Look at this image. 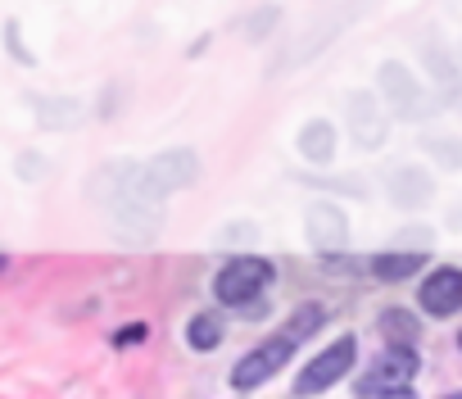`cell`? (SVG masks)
Instances as JSON below:
<instances>
[{"label":"cell","mask_w":462,"mask_h":399,"mask_svg":"<svg viewBox=\"0 0 462 399\" xmlns=\"http://www.w3.org/2000/svg\"><path fill=\"white\" fill-rule=\"evenodd\" d=\"M300 181H304V186H318V190H331V195L372 200V186H367V177H358V172H345V177H318V172H304Z\"/></svg>","instance_id":"cell-20"},{"label":"cell","mask_w":462,"mask_h":399,"mask_svg":"<svg viewBox=\"0 0 462 399\" xmlns=\"http://www.w3.org/2000/svg\"><path fill=\"white\" fill-rule=\"evenodd\" d=\"M268 282H273V264L254 259V255H241V259L222 264V273L213 277V295H217V304L241 309V304L259 300L268 291Z\"/></svg>","instance_id":"cell-5"},{"label":"cell","mask_w":462,"mask_h":399,"mask_svg":"<svg viewBox=\"0 0 462 399\" xmlns=\"http://www.w3.org/2000/svg\"><path fill=\"white\" fill-rule=\"evenodd\" d=\"M5 46H10V55H14L19 64H32V51L23 46V37H19V23H5Z\"/></svg>","instance_id":"cell-26"},{"label":"cell","mask_w":462,"mask_h":399,"mask_svg":"<svg viewBox=\"0 0 462 399\" xmlns=\"http://www.w3.org/2000/svg\"><path fill=\"white\" fill-rule=\"evenodd\" d=\"M345 123L358 150H381L390 136V109L376 91H349L345 96Z\"/></svg>","instance_id":"cell-6"},{"label":"cell","mask_w":462,"mask_h":399,"mask_svg":"<svg viewBox=\"0 0 462 399\" xmlns=\"http://www.w3.org/2000/svg\"><path fill=\"white\" fill-rule=\"evenodd\" d=\"M14 172H19L23 181H37V177H46V159H42L37 150H23L19 163H14Z\"/></svg>","instance_id":"cell-24"},{"label":"cell","mask_w":462,"mask_h":399,"mask_svg":"<svg viewBox=\"0 0 462 399\" xmlns=\"http://www.w3.org/2000/svg\"><path fill=\"white\" fill-rule=\"evenodd\" d=\"M354 363H358V340H354V336L331 340V345H327V349L300 372L295 394H322V390H331L336 381H345V376L354 372Z\"/></svg>","instance_id":"cell-7"},{"label":"cell","mask_w":462,"mask_h":399,"mask_svg":"<svg viewBox=\"0 0 462 399\" xmlns=\"http://www.w3.org/2000/svg\"><path fill=\"white\" fill-rule=\"evenodd\" d=\"M457 349H462V336H457Z\"/></svg>","instance_id":"cell-30"},{"label":"cell","mask_w":462,"mask_h":399,"mask_svg":"<svg viewBox=\"0 0 462 399\" xmlns=\"http://www.w3.org/2000/svg\"><path fill=\"white\" fill-rule=\"evenodd\" d=\"M417 304L430 313V318H453L462 309V268L444 264L435 268L421 286H417Z\"/></svg>","instance_id":"cell-11"},{"label":"cell","mask_w":462,"mask_h":399,"mask_svg":"<svg viewBox=\"0 0 462 399\" xmlns=\"http://www.w3.org/2000/svg\"><path fill=\"white\" fill-rule=\"evenodd\" d=\"M32 114H37V123L51 127V132H73L87 109H82V100H73V96H32Z\"/></svg>","instance_id":"cell-14"},{"label":"cell","mask_w":462,"mask_h":399,"mask_svg":"<svg viewBox=\"0 0 462 399\" xmlns=\"http://www.w3.org/2000/svg\"><path fill=\"white\" fill-rule=\"evenodd\" d=\"M372 367H376V372H385V376L408 381V376L417 372V345H385V354H381Z\"/></svg>","instance_id":"cell-22"},{"label":"cell","mask_w":462,"mask_h":399,"mask_svg":"<svg viewBox=\"0 0 462 399\" xmlns=\"http://www.w3.org/2000/svg\"><path fill=\"white\" fill-rule=\"evenodd\" d=\"M358 10H363V5H340V10H336V14H327L322 23H309V28H304V32H300V37L291 42L286 60H277V64H273L268 73H282V69H300V64H309L313 55H322V51H327V46H331V42H336V37H340V32H345V28L354 23V19H358Z\"/></svg>","instance_id":"cell-8"},{"label":"cell","mask_w":462,"mask_h":399,"mask_svg":"<svg viewBox=\"0 0 462 399\" xmlns=\"http://www.w3.org/2000/svg\"><path fill=\"white\" fill-rule=\"evenodd\" d=\"M376 96L385 100L390 118H399V123H426V118H435L444 109V100L430 96V87H421L412 78V69L399 64V60H385L376 69Z\"/></svg>","instance_id":"cell-2"},{"label":"cell","mask_w":462,"mask_h":399,"mask_svg":"<svg viewBox=\"0 0 462 399\" xmlns=\"http://www.w3.org/2000/svg\"><path fill=\"white\" fill-rule=\"evenodd\" d=\"M354 394H363V399H376V394H390V399H412V385L408 381H399V376H385V372H367V376H358L354 381Z\"/></svg>","instance_id":"cell-21"},{"label":"cell","mask_w":462,"mask_h":399,"mask_svg":"<svg viewBox=\"0 0 462 399\" xmlns=\"http://www.w3.org/2000/svg\"><path fill=\"white\" fill-rule=\"evenodd\" d=\"M87 195L114 218V227L127 241H154L163 232V200L141 190L132 159H114V163L96 168L87 181Z\"/></svg>","instance_id":"cell-1"},{"label":"cell","mask_w":462,"mask_h":399,"mask_svg":"<svg viewBox=\"0 0 462 399\" xmlns=\"http://www.w3.org/2000/svg\"><path fill=\"white\" fill-rule=\"evenodd\" d=\"M141 336H145V327L136 322V327H123V331H118L114 340H118V345H132V340H141Z\"/></svg>","instance_id":"cell-29"},{"label":"cell","mask_w":462,"mask_h":399,"mask_svg":"<svg viewBox=\"0 0 462 399\" xmlns=\"http://www.w3.org/2000/svg\"><path fill=\"white\" fill-rule=\"evenodd\" d=\"M254 237H259V227H254V223H231V227H226V232H222L217 241H222V246H241V241L250 246Z\"/></svg>","instance_id":"cell-25"},{"label":"cell","mask_w":462,"mask_h":399,"mask_svg":"<svg viewBox=\"0 0 462 399\" xmlns=\"http://www.w3.org/2000/svg\"><path fill=\"white\" fill-rule=\"evenodd\" d=\"M273 309H268V300L259 295V300H250V304H241V318H250V322H259V318H268Z\"/></svg>","instance_id":"cell-28"},{"label":"cell","mask_w":462,"mask_h":399,"mask_svg":"<svg viewBox=\"0 0 462 399\" xmlns=\"http://www.w3.org/2000/svg\"><path fill=\"white\" fill-rule=\"evenodd\" d=\"M399 237H403V246H408V250H430V241H435V232H430V227H403Z\"/></svg>","instance_id":"cell-27"},{"label":"cell","mask_w":462,"mask_h":399,"mask_svg":"<svg viewBox=\"0 0 462 399\" xmlns=\"http://www.w3.org/2000/svg\"><path fill=\"white\" fill-rule=\"evenodd\" d=\"M295 349H300V340H295L291 331H277V336L259 340L236 367H231V390H259L263 381H273V376L291 363Z\"/></svg>","instance_id":"cell-4"},{"label":"cell","mask_w":462,"mask_h":399,"mask_svg":"<svg viewBox=\"0 0 462 399\" xmlns=\"http://www.w3.org/2000/svg\"><path fill=\"white\" fill-rule=\"evenodd\" d=\"M282 19H286V14H282V5H259V10H250V14L236 23V32H241L250 46H263V42L282 28Z\"/></svg>","instance_id":"cell-19"},{"label":"cell","mask_w":462,"mask_h":399,"mask_svg":"<svg viewBox=\"0 0 462 399\" xmlns=\"http://www.w3.org/2000/svg\"><path fill=\"white\" fill-rule=\"evenodd\" d=\"M295 150H300L304 163L327 168V163L336 159V123H327V118H309V123L300 127V136H295Z\"/></svg>","instance_id":"cell-13"},{"label":"cell","mask_w":462,"mask_h":399,"mask_svg":"<svg viewBox=\"0 0 462 399\" xmlns=\"http://www.w3.org/2000/svg\"><path fill=\"white\" fill-rule=\"evenodd\" d=\"M417 145L426 150V159H430L435 168L462 172V136H453V132H421Z\"/></svg>","instance_id":"cell-16"},{"label":"cell","mask_w":462,"mask_h":399,"mask_svg":"<svg viewBox=\"0 0 462 399\" xmlns=\"http://www.w3.org/2000/svg\"><path fill=\"white\" fill-rule=\"evenodd\" d=\"M322 327H327V309H322V304H300L282 331H291L295 340H309V336H318Z\"/></svg>","instance_id":"cell-23"},{"label":"cell","mask_w":462,"mask_h":399,"mask_svg":"<svg viewBox=\"0 0 462 399\" xmlns=\"http://www.w3.org/2000/svg\"><path fill=\"white\" fill-rule=\"evenodd\" d=\"M426 255L430 250H381V255H372V273L381 282H403L417 268H426Z\"/></svg>","instance_id":"cell-15"},{"label":"cell","mask_w":462,"mask_h":399,"mask_svg":"<svg viewBox=\"0 0 462 399\" xmlns=\"http://www.w3.org/2000/svg\"><path fill=\"white\" fill-rule=\"evenodd\" d=\"M385 195L399 209H426L435 200V177L421 163H390L385 168Z\"/></svg>","instance_id":"cell-10"},{"label":"cell","mask_w":462,"mask_h":399,"mask_svg":"<svg viewBox=\"0 0 462 399\" xmlns=\"http://www.w3.org/2000/svg\"><path fill=\"white\" fill-rule=\"evenodd\" d=\"M376 331H381V340H385V345H417L421 322H417L408 309H385V313L376 318Z\"/></svg>","instance_id":"cell-18"},{"label":"cell","mask_w":462,"mask_h":399,"mask_svg":"<svg viewBox=\"0 0 462 399\" xmlns=\"http://www.w3.org/2000/svg\"><path fill=\"white\" fill-rule=\"evenodd\" d=\"M195 177H199V154H195V150H186V145L159 150L154 159L136 163V181H141V190H145V195H154V200H168V195L186 190Z\"/></svg>","instance_id":"cell-3"},{"label":"cell","mask_w":462,"mask_h":399,"mask_svg":"<svg viewBox=\"0 0 462 399\" xmlns=\"http://www.w3.org/2000/svg\"><path fill=\"white\" fill-rule=\"evenodd\" d=\"M222 336H226V322H222V313H213V309H204V313H195V318L186 322V345H190L195 354L217 349Z\"/></svg>","instance_id":"cell-17"},{"label":"cell","mask_w":462,"mask_h":399,"mask_svg":"<svg viewBox=\"0 0 462 399\" xmlns=\"http://www.w3.org/2000/svg\"><path fill=\"white\" fill-rule=\"evenodd\" d=\"M304 237L318 255H340L349 246V214L331 200H313L304 209Z\"/></svg>","instance_id":"cell-9"},{"label":"cell","mask_w":462,"mask_h":399,"mask_svg":"<svg viewBox=\"0 0 462 399\" xmlns=\"http://www.w3.org/2000/svg\"><path fill=\"white\" fill-rule=\"evenodd\" d=\"M421 64H426V78H430V87L439 91V100L453 105V100L462 96V69H457V60H453L439 42H426V46H421Z\"/></svg>","instance_id":"cell-12"}]
</instances>
